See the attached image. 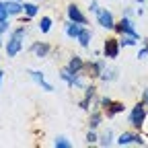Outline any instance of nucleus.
Wrapping results in <instances>:
<instances>
[{"mask_svg": "<svg viewBox=\"0 0 148 148\" xmlns=\"http://www.w3.org/2000/svg\"><path fill=\"white\" fill-rule=\"evenodd\" d=\"M8 16H10V12H8V8H6V4L0 2V23H6Z\"/></svg>", "mask_w": 148, "mask_h": 148, "instance_id": "18", "label": "nucleus"}, {"mask_svg": "<svg viewBox=\"0 0 148 148\" xmlns=\"http://www.w3.org/2000/svg\"><path fill=\"white\" fill-rule=\"evenodd\" d=\"M111 103H113V101H111L109 97H103V99H101V107H103V109H107V107H109Z\"/></svg>", "mask_w": 148, "mask_h": 148, "instance_id": "24", "label": "nucleus"}, {"mask_svg": "<svg viewBox=\"0 0 148 148\" xmlns=\"http://www.w3.org/2000/svg\"><path fill=\"white\" fill-rule=\"evenodd\" d=\"M97 21H99V25L103 27V29H115V21H113V14H111L107 8H99V12H97Z\"/></svg>", "mask_w": 148, "mask_h": 148, "instance_id": "6", "label": "nucleus"}, {"mask_svg": "<svg viewBox=\"0 0 148 148\" xmlns=\"http://www.w3.org/2000/svg\"><path fill=\"white\" fill-rule=\"evenodd\" d=\"M23 12H25L27 18L35 16V14H37V4H33V2H25V4H23Z\"/></svg>", "mask_w": 148, "mask_h": 148, "instance_id": "15", "label": "nucleus"}, {"mask_svg": "<svg viewBox=\"0 0 148 148\" xmlns=\"http://www.w3.org/2000/svg\"><path fill=\"white\" fill-rule=\"evenodd\" d=\"M49 29H51V18L49 16H43L41 21H39V31L41 33H49Z\"/></svg>", "mask_w": 148, "mask_h": 148, "instance_id": "17", "label": "nucleus"}, {"mask_svg": "<svg viewBox=\"0 0 148 148\" xmlns=\"http://www.w3.org/2000/svg\"><path fill=\"white\" fill-rule=\"evenodd\" d=\"M80 31H82V25H78V23H72V21H68V25H66V35L70 37V39H78Z\"/></svg>", "mask_w": 148, "mask_h": 148, "instance_id": "9", "label": "nucleus"}, {"mask_svg": "<svg viewBox=\"0 0 148 148\" xmlns=\"http://www.w3.org/2000/svg\"><path fill=\"white\" fill-rule=\"evenodd\" d=\"M90 37H92V33H90L88 29H84V27H82V31H80V35H78V39H76V41H78L82 47H88V43H90Z\"/></svg>", "mask_w": 148, "mask_h": 148, "instance_id": "13", "label": "nucleus"}, {"mask_svg": "<svg viewBox=\"0 0 148 148\" xmlns=\"http://www.w3.org/2000/svg\"><path fill=\"white\" fill-rule=\"evenodd\" d=\"M103 68H105V62L103 60H97V62H92V64H86V70L90 72V76H101Z\"/></svg>", "mask_w": 148, "mask_h": 148, "instance_id": "12", "label": "nucleus"}, {"mask_svg": "<svg viewBox=\"0 0 148 148\" xmlns=\"http://www.w3.org/2000/svg\"><path fill=\"white\" fill-rule=\"evenodd\" d=\"M25 33H27V29H25V27H18V29H14V31H12L10 39H8V43H6V53H8V58H14V56L21 51Z\"/></svg>", "mask_w": 148, "mask_h": 148, "instance_id": "1", "label": "nucleus"}, {"mask_svg": "<svg viewBox=\"0 0 148 148\" xmlns=\"http://www.w3.org/2000/svg\"><path fill=\"white\" fill-rule=\"evenodd\" d=\"M66 14H68V21L78 23V25H86V16L82 14V10H80L76 4H70V6L66 8Z\"/></svg>", "mask_w": 148, "mask_h": 148, "instance_id": "5", "label": "nucleus"}, {"mask_svg": "<svg viewBox=\"0 0 148 148\" xmlns=\"http://www.w3.org/2000/svg\"><path fill=\"white\" fill-rule=\"evenodd\" d=\"M111 138H113V134H111L109 130H107V134H105L103 140H101V146H109V144H111Z\"/></svg>", "mask_w": 148, "mask_h": 148, "instance_id": "21", "label": "nucleus"}, {"mask_svg": "<svg viewBox=\"0 0 148 148\" xmlns=\"http://www.w3.org/2000/svg\"><path fill=\"white\" fill-rule=\"evenodd\" d=\"M86 142H88V144L97 142V134H95V132H88V134H86Z\"/></svg>", "mask_w": 148, "mask_h": 148, "instance_id": "23", "label": "nucleus"}, {"mask_svg": "<svg viewBox=\"0 0 148 148\" xmlns=\"http://www.w3.org/2000/svg\"><path fill=\"white\" fill-rule=\"evenodd\" d=\"M70 72H74V74H76V72H82L84 70V62H82V58H80V56H74V58L68 62V66H66Z\"/></svg>", "mask_w": 148, "mask_h": 148, "instance_id": "10", "label": "nucleus"}, {"mask_svg": "<svg viewBox=\"0 0 148 148\" xmlns=\"http://www.w3.org/2000/svg\"><path fill=\"white\" fill-rule=\"evenodd\" d=\"M144 119H146V107H144V103H138L132 109V113H130V125L132 127H142Z\"/></svg>", "mask_w": 148, "mask_h": 148, "instance_id": "2", "label": "nucleus"}, {"mask_svg": "<svg viewBox=\"0 0 148 148\" xmlns=\"http://www.w3.org/2000/svg\"><path fill=\"white\" fill-rule=\"evenodd\" d=\"M115 31L117 33H121V35H132V37H136L138 39V33H136V29H134V25H132V21H130L127 16H123L119 23H115Z\"/></svg>", "mask_w": 148, "mask_h": 148, "instance_id": "3", "label": "nucleus"}, {"mask_svg": "<svg viewBox=\"0 0 148 148\" xmlns=\"http://www.w3.org/2000/svg\"><path fill=\"white\" fill-rule=\"evenodd\" d=\"M4 4H6L10 14H21L23 12V4H18V2H4Z\"/></svg>", "mask_w": 148, "mask_h": 148, "instance_id": "16", "label": "nucleus"}, {"mask_svg": "<svg viewBox=\"0 0 148 148\" xmlns=\"http://www.w3.org/2000/svg\"><path fill=\"white\" fill-rule=\"evenodd\" d=\"M88 103H90V99H86V97H84V99L80 101V109H88Z\"/></svg>", "mask_w": 148, "mask_h": 148, "instance_id": "25", "label": "nucleus"}, {"mask_svg": "<svg viewBox=\"0 0 148 148\" xmlns=\"http://www.w3.org/2000/svg\"><path fill=\"white\" fill-rule=\"evenodd\" d=\"M125 107H123V103H111L109 107H107V115L109 117H113V115H117V113H121Z\"/></svg>", "mask_w": 148, "mask_h": 148, "instance_id": "14", "label": "nucleus"}, {"mask_svg": "<svg viewBox=\"0 0 148 148\" xmlns=\"http://www.w3.org/2000/svg\"><path fill=\"white\" fill-rule=\"evenodd\" d=\"M117 144H119V146H127V144H138V146H142V144H144V138H142L140 134H121V136L117 138Z\"/></svg>", "mask_w": 148, "mask_h": 148, "instance_id": "7", "label": "nucleus"}, {"mask_svg": "<svg viewBox=\"0 0 148 148\" xmlns=\"http://www.w3.org/2000/svg\"><path fill=\"white\" fill-rule=\"evenodd\" d=\"M53 146H56V148H70V142H68L66 138H58V140L53 142Z\"/></svg>", "mask_w": 148, "mask_h": 148, "instance_id": "20", "label": "nucleus"}, {"mask_svg": "<svg viewBox=\"0 0 148 148\" xmlns=\"http://www.w3.org/2000/svg\"><path fill=\"white\" fill-rule=\"evenodd\" d=\"M136 2H140V4H142V2H144V0H136Z\"/></svg>", "mask_w": 148, "mask_h": 148, "instance_id": "30", "label": "nucleus"}, {"mask_svg": "<svg viewBox=\"0 0 148 148\" xmlns=\"http://www.w3.org/2000/svg\"><path fill=\"white\" fill-rule=\"evenodd\" d=\"M101 78H103V80H113V78H115V72H113V70H111V72H103Z\"/></svg>", "mask_w": 148, "mask_h": 148, "instance_id": "22", "label": "nucleus"}, {"mask_svg": "<svg viewBox=\"0 0 148 148\" xmlns=\"http://www.w3.org/2000/svg\"><path fill=\"white\" fill-rule=\"evenodd\" d=\"M4 31H8V23H0V35H2Z\"/></svg>", "mask_w": 148, "mask_h": 148, "instance_id": "26", "label": "nucleus"}, {"mask_svg": "<svg viewBox=\"0 0 148 148\" xmlns=\"http://www.w3.org/2000/svg\"><path fill=\"white\" fill-rule=\"evenodd\" d=\"M103 53H105V58L109 60H115L117 58V53H119V39H107L105 45H103Z\"/></svg>", "mask_w": 148, "mask_h": 148, "instance_id": "4", "label": "nucleus"}, {"mask_svg": "<svg viewBox=\"0 0 148 148\" xmlns=\"http://www.w3.org/2000/svg\"><path fill=\"white\" fill-rule=\"evenodd\" d=\"M90 10H92V12H99V4L92 2V4H90Z\"/></svg>", "mask_w": 148, "mask_h": 148, "instance_id": "27", "label": "nucleus"}, {"mask_svg": "<svg viewBox=\"0 0 148 148\" xmlns=\"http://www.w3.org/2000/svg\"><path fill=\"white\" fill-rule=\"evenodd\" d=\"M2 76H4V72H2V70H0V82H2Z\"/></svg>", "mask_w": 148, "mask_h": 148, "instance_id": "29", "label": "nucleus"}, {"mask_svg": "<svg viewBox=\"0 0 148 148\" xmlns=\"http://www.w3.org/2000/svg\"><path fill=\"white\" fill-rule=\"evenodd\" d=\"M31 51L37 56V58H45V56L49 53V45H47V43H39V41H37V43H33V45H31Z\"/></svg>", "mask_w": 148, "mask_h": 148, "instance_id": "11", "label": "nucleus"}, {"mask_svg": "<svg viewBox=\"0 0 148 148\" xmlns=\"http://www.w3.org/2000/svg\"><path fill=\"white\" fill-rule=\"evenodd\" d=\"M99 121H101V113H99V111H95V113L90 115V119H88V125H90V130H95V127L99 125Z\"/></svg>", "mask_w": 148, "mask_h": 148, "instance_id": "19", "label": "nucleus"}, {"mask_svg": "<svg viewBox=\"0 0 148 148\" xmlns=\"http://www.w3.org/2000/svg\"><path fill=\"white\" fill-rule=\"evenodd\" d=\"M29 74H31V78H33L37 84H39L43 90H53V86H51L49 82H45V78H43V74H41V72H37V70H31Z\"/></svg>", "mask_w": 148, "mask_h": 148, "instance_id": "8", "label": "nucleus"}, {"mask_svg": "<svg viewBox=\"0 0 148 148\" xmlns=\"http://www.w3.org/2000/svg\"><path fill=\"white\" fill-rule=\"evenodd\" d=\"M144 105H148V90H144Z\"/></svg>", "mask_w": 148, "mask_h": 148, "instance_id": "28", "label": "nucleus"}]
</instances>
